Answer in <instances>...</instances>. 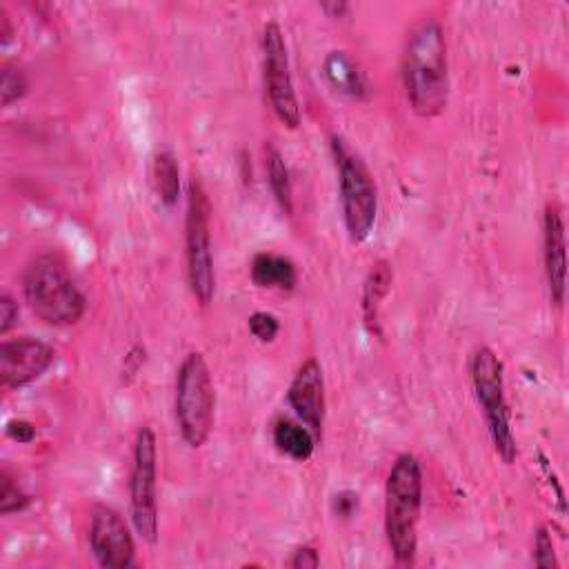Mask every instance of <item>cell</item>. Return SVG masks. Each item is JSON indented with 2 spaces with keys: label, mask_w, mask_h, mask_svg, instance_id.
Here are the masks:
<instances>
[{
  "label": "cell",
  "mask_w": 569,
  "mask_h": 569,
  "mask_svg": "<svg viewBox=\"0 0 569 569\" xmlns=\"http://www.w3.org/2000/svg\"><path fill=\"white\" fill-rule=\"evenodd\" d=\"M321 10L329 19H345V14L349 12V6L345 3V0H325V3H321Z\"/></svg>",
  "instance_id": "29"
},
{
  "label": "cell",
  "mask_w": 569,
  "mask_h": 569,
  "mask_svg": "<svg viewBox=\"0 0 569 569\" xmlns=\"http://www.w3.org/2000/svg\"><path fill=\"white\" fill-rule=\"evenodd\" d=\"M57 363V349L34 336H21L0 345V385L23 389L41 380Z\"/></svg>",
  "instance_id": "11"
},
{
  "label": "cell",
  "mask_w": 569,
  "mask_h": 569,
  "mask_svg": "<svg viewBox=\"0 0 569 569\" xmlns=\"http://www.w3.org/2000/svg\"><path fill=\"white\" fill-rule=\"evenodd\" d=\"M32 505V496L23 491L19 480L12 476L8 467L0 471V514L10 516L17 511H23Z\"/></svg>",
  "instance_id": "20"
},
{
  "label": "cell",
  "mask_w": 569,
  "mask_h": 569,
  "mask_svg": "<svg viewBox=\"0 0 569 569\" xmlns=\"http://www.w3.org/2000/svg\"><path fill=\"white\" fill-rule=\"evenodd\" d=\"M272 440L281 454L296 463H305L314 456L318 438L314 431L303 425L301 420H292L287 416H281L272 425Z\"/></svg>",
  "instance_id": "17"
},
{
  "label": "cell",
  "mask_w": 569,
  "mask_h": 569,
  "mask_svg": "<svg viewBox=\"0 0 569 569\" xmlns=\"http://www.w3.org/2000/svg\"><path fill=\"white\" fill-rule=\"evenodd\" d=\"M130 502L136 534L154 545L159 540V440L150 425L136 431Z\"/></svg>",
  "instance_id": "8"
},
{
  "label": "cell",
  "mask_w": 569,
  "mask_h": 569,
  "mask_svg": "<svg viewBox=\"0 0 569 569\" xmlns=\"http://www.w3.org/2000/svg\"><path fill=\"white\" fill-rule=\"evenodd\" d=\"M19 323V303L10 296H0V334H8Z\"/></svg>",
  "instance_id": "26"
},
{
  "label": "cell",
  "mask_w": 569,
  "mask_h": 569,
  "mask_svg": "<svg viewBox=\"0 0 569 569\" xmlns=\"http://www.w3.org/2000/svg\"><path fill=\"white\" fill-rule=\"evenodd\" d=\"M332 156L338 174V199L343 225L354 245H363L378 219V187L358 152H354L341 136H332Z\"/></svg>",
  "instance_id": "4"
},
{
  "label": "cell",
  "mask_w": 569,
  "mask_h": 569,
  "mask_svg": "<svg viewBox=\"0 0 569 569\" xmlns=\"http://www.w3.org/2000/svg\"><path fill=\"white\" fill-rule=\"evenodd\" d=\"M143 360H145V347L136 345V347H134V349H132V352L125 356V369H123V374L136 376V372L141 369Z\"/></svg>",
  "instance_id": "28"
},
{
  "label": "cell",
  "mask_w": 569,
  "mask_h": 569,
  "mask_svg": "<svg viewBox=\"0 0 569 569\" xmlns=\"http://www.w3.org/2000/svg\"><path fill=\"white\" fill-rule=\"evenodd\" d=\"M261 48H263V79H265L270 105L276 119L285 128L296 130L301 125V105H298V96L292 79L285 34L276 21H270L265 26Z\"/></svg>",
  "instance_id": "9"
},
{
  "label": "cell",
  "mask_w": 569,
  "mask_h": 569,
  "mask_svg": "<svg viewBox=\"0 0 569 569\" xmlns=\"http://www.w3.org/2000/svg\"><path fill=\"white\" fill-rule=\"evenodd\" d=\"M23 296L45 325H77L88 312V298L59 254L37 256L23 274Z\"/></svg>",
  "instance_id": "3"
},
{
  "label": "cell",
  "mask_w": 569,
  "mask_h": 569,
  "mask_svg": "<svg viewBox=\"0 0 569 569\" xmlns=\"http://www.w3.org/2000/svg\"><path fill=\"white\" fill-rule=\"evenodd\" d=\"M247 327H250V334L261 343H272L281 332L278 318L270 312H254L247 318Z\"/></svg>",
  "instance_id": "23"
},
{
  "label": "cell",
  "mask_w": 569,
  "mask_h": 569,
  "mask_svg": "<svg viewBox=\"0 0 569 569\" xmlns=\"http://www.w3.org/2000/svg\"><path fill=\"white\" fill-rule=\"evenodd\" d=\"M12 39H14L12 19L8 17L6 10H0V41H3V45H8Z\"/></svg>",
  "instance_id": "30"
},
{
  "label": "cell",
  "mask_w": 569,
  "mask_h": 569,
  "mask_svg": "<svg viewBox=\"0 0 569 569\" xmlns=\"http://www.w3.org/2000/svg\"><path fill=\"white\" fill-rule=\"evenodd\" d=\"M287 565L292 569H316V567H321V553H318L316 547L303 545V547L294 549V553L287 560Z\"/></svg>",
  "instance_id": "25"
},
{
  "label": "cell",
  "mask_w": 569,
  "mask_h": 569,
  "mask_svg": "<svg viewBox=\"0 0 569 569\" xmlns=\"http://www.w3.org/2000/svg\"><path fill=\"white\" fill-rule=\"evenodd\" d=\"M90 547L105 569H130L136 565V542L125 518L110 505H96L90 518Z\"/></svg>",
  "instance_id": "10"
},
{
  "label": "cell",
  "mask_w": 569,
  "mask_h": 569,
  "mask_svg": "<svg viewBox=\"0 0 569 569\" xmlns=\"http://www.w3.org/2000/svg\"><path fill=\"white\" fill-rule=\"evenodd\" d=\"M420 509L423 467L414 454L405 451L396 456L385 482V536L396 565L416 562Z\"/></svg>",
  "instance_id": "2"
},
{
  "label": "cell",
  "mask_w": 569,
  "mask_h": 569,
  "mask_svg": "<svg viewBox=\"0 0 569 569\" xmlns=\"http://www.w3.org/2000/svg\"><path fill=\"white\" fill-rule=\"evenodd\" d=\"M358 505H360V498H358V494L352 491V489H343V491L334 494V498H332V511H334L338 518H343V520L352 518V516L358 511Z\"/></svg>",
  "instance_id": "24"
},
{
  "label": "cell",
  "mask_w": 569,
  "mask_h": 569,
  "mask_svg": "<svg viewBox=\"0 0 569 569\" xmlns=\"http://www.w3.org/2000/svg\"><path fill=\"white\" fill-rule=\"evenodd\" d=\"M323 77L327 85L352 101H365L369 96V83L360 65L341 50H334L323 61Z\"/></svg>",
  "instance_id": "14"
},
{
  "label": "cell",
  "mask_w": 569,
  "mask_h": 569,
  "mask_svg": "<svg viewBox=\"0 0 569 569\" xmlns=\"http://www.w3.org/2000/svg\"><path fill=\"white\" fill-rule=\"evenodd\" d=\"M252 283L263 289H278V292H294L298 283V272L292 258L261 252L252 261Z\"/></svg>",
  "instance_id": "16"
},
{
  "label": "cell",
  "mask_w": 569,
  "mask_h": 569,
  "mask_svg": "<svg viewBox=\"0 0 569 569\" xmlns=\"http://www.w3.org/2000/svg\"><path fill=\"white\" fill-rule=\"evenodd\" d=\"M152 181L159 201L165 207H174L181 199V167L172 152H159L152 163Z\"/></svg>",
  "instance_id": "19"
},
{
  "label": "cell",
  "mask_w": 569,
  "mask_h": 569,
  "mask_svg": "<svg viewBox=\"0 0 569 569\" xmlns=\"http://www.w3.org/2000/svg\"><path fill=\"white\" fill-rule=\"evenodd\" d=\"M394 281L392 265L387 261H378L372 265L365 283H363V298H360V309H363V321L369 334L383 336L380 332V307L385 296L389 294Z\"/></svg>",
  "instance_id": "15"
},
{
  "label": "cell",
  "mask_w": 569,
  "mask_h": 569,
  "mask_svg": "<svg viewBox=\"0 0 569 569\" xmlns=\"http://www.w3.org/2000/svg\"><path fill=\"white\" fill-rule=\"evenodd\" d=\"M469 378L478 407L482 409L489 438L502 463L518 458V445L511 429V411L505 396L502 363L491 347H476L469 358Z\"/></svg>",
  "instance_id": "6"
},
{
  "label": "cell",
  "mask_w": 569,
  "mask_h": 569,
  "mask_svg": "<svg viewBox=\"0 0 569 569\" xmlns=\"http://www.w3.org/2000/svg\"><path fill=\"white\" fill-rule=\"evenodd\" d=\"M212 205L203 183L192 176L187 185V214H185V263L187 283L201 305H210L216 292V272L212 254L210 230Z\"/></svg>",
  "instance_id": "7"
},
{
  "label": "cell",
  "mask_w": 569,
  "mask_h": 569,
  "mask_svg": "<svg viewBox=\"0 0 569 569\" xmlns=\"http://www.w3.org/2000/svg\"><path fill=\"white\" fill-rule=\"evenodd\" d=\"M28 94V79L17 65H3L0 72V105L10 108Z\"/></svg>",
  "instance_id": "21"
},
{
  "label": "cell",
  "mask_w": 569,
  "mask_h": 569,
  "mask_svg": "<svg viewBox=\"0 0 569 569\" xmlns=\"http://www.w3.org/2000/svg\"><path fill=\"white\" fill-rule=\"evenodd\" d=\"M542 263L549 298L556 307H562L567 294V243L565 221L558 203H547L542 214Z\"/></svg>",
  "instance_id": "13"
},
{
  "label": "cell",
  "mask_w": 569,
  "mask_h": 569,
  "mask_svg": "<svg viewBox=\"0 0 569 569\" xmlns=\"http://www.w3.org/2000/svg\"><path fill=\"white\" fill-rule=\"evenodd\" d=\"M287 403L298 416V420L307 425L314 431V436L321 440L323 427H325L327 400H325L323 367L316 358H307L294 374L287 389Z\"/></svg>",
  "instance_id": "12"
},
{
  "label": "cell",
  "mask_w": 569,
  "mask_h": 569,
  "mask_svg": "<svg viewBox=\"0 0 569 569\" xmlns=\"http://www.w3.org/2000/svg\"><path fill=\"white\" fill-rule=\"evenodd\" d=\"M6 434L21 443V445H28L37 438V427L30 423V420H23V418H12L8 425H6Z\"/></svg>",
  "instance_id": "27"
},
{
  "label": "cell",
  "mask_w": 569,
  "mask_h": 569,
  "mask_svg": "<svg viewBox=\"0 0 569 569\" xmlns=\"http://www.w3.org/2000/svg\"><path fill=\"white\" fill-rule=\"evenodd\" d=\"M534 565L540 569H556L558 558H556V547L549 527L540 525L534 536Z\"/></svg>",
  "instance_id": "22"
},
{
  "label": "cell",
  "mask_w": 569,
  "mask_h": 569,
  "mask_svg": "<svg viewBox=\"0 0 569 569\" xmlns=\"http://www.w3.org/2000/svg\"><path fill=\"white\" fill-rule=\"evenodd\" d=\"M403 88L411 112L436 119L449 103L447 41L438 21H420L407 37L403 52Z\"/></svg>",
  "instance_id": "1"
},
{
  "label": "cell",
  "mask_w": 569,
  "mask_h": 569,
  "mask_svg": "<svg viewBox=\"0 0 569 569\" xmlns=\"http://www.w3.org/2000/svg\"><path fill=\"white\" fill-rule=\"evenodd\" d=\"M216 392L210 365L201 352H190L176 372L174 411L181 438L187 447L201 449L214 427Z\"/></svg>",
  "instance_id": "5"
},
{
  "label": "cell",
  "mask_w": 569,
  "mask_h": 569,
  "mask_svg": "<svg viewBox=\"0 0 569 569\" xmlns=\"http://www.w3.org/2000/svg\"><path fill=\"white\" fill-rule=\"evenodd\" d=\"M265 172H267V183L270 190L278 203V207L292 216L294 214V190H292V179L289 170L285 163V156L274 143L265 145Z\"/></svg>",
  "instance_id": "18"
}]
</instances>
